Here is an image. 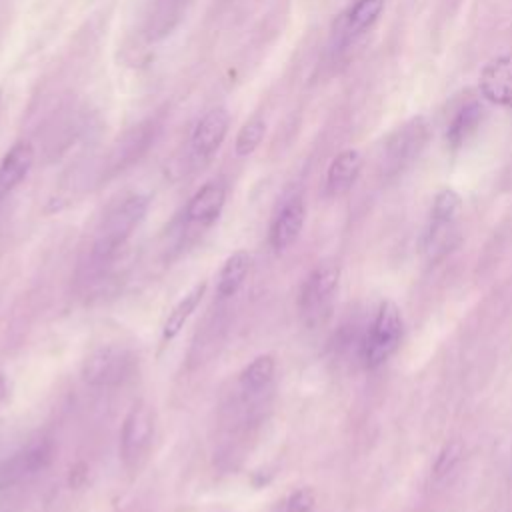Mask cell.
<instances>
[{"mask_svg":"<svg viewBox=\"0 0 512 512\" xmlns=\"http://www.w3.org/2000/svg\"><path fill=\"white\" fill-rule=\"evenodd\" d=\"M428 136H430V126L426 124L424 118H412L410 122L396 128L386 142L388 164L394 170H398L404 164L412 162L426 146Z\"/></svg>","mask_w":512,"mask_h":512,"instance_id":"8","label":"cell"},{"mask_svg":"<svg viewBox=\"0 0 512 512\" xmlns=\"http://www.w3.org/2000/svg\"><path fill=\"white\" fill-rule=\"evenodd\" d=\"M462 198L452 188H442L432 202L430 220L422 238V250L428 260L436 262L460 242Z\"/></svg>","mask_w":512,"mask_h":512,"instance_id":"1","label":"cell"},{"mask_svg":"<svg viewBox=\"0 0 512 512\" xmlns=\"http://www.w3.org/2000/svg\"><path fill=\"white\" fill-rule=\"evenodd\" d=\"M148 202L150 200L144 194H130L108 210L94 240V256L98 260L112 258L126 244V240L144 220Z\"/></svg>","mask_w":512,"mask_h":512,"instance_id":"2","label":"cell"},{"mask_svg":"<svg viewBox=\"0 0 512 512\" xmlns=\"http://www.w3.org/2000/svg\"><path fill=\"white\" fill-rule=\"evenodd\" d=\"M50 454H52V448L48 442H38L28 446L26 450H22L20 454H16L12 460L4 464L0 474L2 482L14 484L38 474L48 464Z\"/></svg>","mask_w":512,"mask_h":512,"instance_id":"13","label":"cell"},{"mask_svg":"<svg viewBox=\"0 0 512 512\" xmlns=\"http://www.w3.org/2000/svg\"><path fill=\"white\" fill-rule=\"evenodd\" d=\"M362 168V156L354 148L338 152L326 172V192L330 196H340L352 188Z\"/></svg>","mask_w":512,"mask_h":512,"instance_id":"14","label":"cell"},{"mask_svg":"<svg viewBox=\"0 0 512 512\" xmlns=\"http://www.w3.org/2000/svg\"><path fill=\"white\" fill-rule=\"evenodd\" d=\"M266 132V122L262 116H252L248 122L242 124V128L236 134L234 140V152L238 158L250 156L262 142Z\"/></svg>","mask_w":512,"mask_h":512,"instance_id":"20","label":"cell"},{"mask_svg":"<svg viewBox=\"0 0 512 512\" xmlns=\"http://www.w3.org/2000/svg\"><path fill=\"white\" fill-rule=\"evenodd\" d=\"M250 264H252V258L246 250H236L224 260L218 274V284H216L220 298H232L242 288L250 272Z\"/></svg>","mask_w":512,"mask_h":512,"instance_id":"18","label":"cell"},{"mask_svg":"<svg viewBox=\"0 0 512 512\" xmlns=\"http://www.w3.org/2000/svg\"><path fill=\"white\" fill-rule=\"evenodd\" d=\"M484 118H486V108L478 100H470L462 108H458V112L454 114L446 130L448 146L450 148L464 146L480 130Z\"/></svg>","mask_w":512,"mask_h":512,"instance_id":"15","label":"cell"},{"mask_svg":"<svg viewBox=\"0 0 512 512\" xmlns=\"http://www.w3.org/2000/svg\"><path fill=\"white\" fill-rule=\"evenodd\" d=\"M2 108H4V98H2V92H0V118H2Z\"/></svg>","mask_w":512,"mask_h":512,"instance_id":"24","label":"cell"},{"mask_svg":"<svg viewBox=\"0 0 512 512\" xmlns=\"http://www.w3.org/2000/svg\"><path fill=\"white\" fill-rule=\"evenodd\" d=\"M404 320L400 308L392 300H384L360 342V358L366 368L382 366L400 346Z\"/></svg>","mask_w":512,"mask_h":512,"instance_id":"3","label":"cell"},{"mask_svg":"<svg viewBox=\"0 0 512 512\" xmlns=\"http://www.w3.org/2000/svg\"><path fill=\"white\" fill-rule=\"evenodd\" d=\"M306 218V206L300 196L288 198L270 226V246L274 252L288 250L300 236Z\"/></svg>","mask_w":512,"mask_h":512,"instance_id":"10","label":"cell"},{"mask_svg":"<svg viewBox=\"0 0 512 512\" xmlns=\"http://www.w3.org/2000/svg\"><path fill=\"white\" fill-rule=\"evenodd\" d=\"M134 356L128 348L118 344H106L96 348L84 360V380L92 386H116L132 372Z\"/></svg>","mask_w":512,"mask_h":512,"instance_id":"5","label":"cell"},{"mask_svg":"<svg viewBox=\"0 0 512 512\" xmlns=\"http://www.w3.org/2000/svg\"><path fill=\"white\" fill-rule=\"evenodd\" d=\"M482 96L502 108H512V54L490 60L480 72Z\"/></svg>","mask_w":512,"mask_h":512,"instance_id":"11","label":"cell"},{"mask_svg":"<svg viewBox=\"0 0 512 512\" xmlns=\"http://www.w3.org/2000/svg\"><path fill=\"white\" fill-rule=\"evenodd\" d=\"M226 202V186L222 180H210L200 190L190 198L186 210H184V220L192 226L208 228L212 226L224 208Z\"/></svg>","mask_w":512,"mask_h":512,"instance_id":"9","label":"cell"},{"mask_svg":"<svg viewBox=\"0 0 512 512\" xmlns=\"http://www.w3.org/2000/svg\"><path fill=\"white\" fill-rule=\"evenodd\" d=\"M314 510H316V494L308 486L294 490L284 504V512H314Z\"/></svg>","mask_w":512,"mask_h":512,"instance_id":"22","label":"cell"},{"mask_svg":"<svg viewBox=\"0 0 512 512\" xmlns=\"http://www.w3.org/2000/svg\"><path fill=\"white\" fill-rule=\"evenodd\" d=\"M276 374V360L272 354H260L238 376V388L244 398L260 396L264 390L270 388Z\"/></svg>","mask_w":512,"mask_h":512,"instance_id":"16","label":"cell"},{"mask_svg":"<svg viewBox=\"0 0 512 512\" xmlns=\"http://www.w3.org/2000/svg\"><path fill=\"white\" fill-rule=\"evenodd\" d=\"M338 280H340V268L330 262L318 264L306 276L302 290H300L298 306H300L302 318L310 326L322 322L328 316L334 294L338 290Z\"/></svg>","mask_w":512,"mask_h":512,"instance_id":"4","label":"cell"},{"mask_svg":"<svg viewBox=\"0 0 512 512\" xmlns=\"http://www.w3.org/2000/svg\"><path fill=\"white\" fill-rule=\"evenodd\" d=\"M34 164V148L30 142H16L0 162V202L28 176Z\"/></svg>","mask_w":512,"mask_h":512,"instance_id":"12","label":"cell"},{"mask_svg":"<svg viewBox=\"0 0 512 512\" xmlns=\"http://www.w3.org/2000/svg\"><path fill=\"white\" fill-rule=\"evenodd\" d=\"M204 294H206V282H198L172 306V310L168 312L164 326H162V338L166 342H170L172 338H176L180 334V330L184 328L188 318L194 314V310L202 302Z\"/></svg>","mask_w":512,"mask_h":512,"instance_id":"17","label":"cell"},{"mask_svg":"<svg viewBox=\"0 0 512 512\" xmlns=\"http://www.w3.org/2000/svg\"><path fill=\"white\" fill-rule=\"evenodd\" d=\"M384 8V0H356L346 16V30L350 36L362 34L370 28Z\"/></svg>","mask_w":512,"mask_h":512,"instance_id":"19","label":"cell"},{"mask_svg":"<svg viewBox=\"0 0 512 512\" xmlns=\"http://www.w3.org/2000/svg\"><path fill=\"white\" fill-rule=\"evenodd\" d=\"M154 414L146 402H136L122 424L120 432V456L128 468L138 466L152 444Z\"/></svg>","mask_w":512,"mask_h":512,"instance_id":"6","label":"cell"},{"mask_svg":"<svg viewBox=\"0 0 512 512\" xmlns=\"http://www.w3.org/2000/svg\"><path fill=\"white\" fill-rule=\"evenodd\" d=\"M8 394H10V392H8V384H6V380L0 376V404L8 400Z\"/></svg>","mask_w":512,"mask_h":512,"instance_id":"23","label":"cell"},{"mask_svg":"<svg viewBox=\"0 0 512 512\" xmlns=\"http://www.w3.org/2000/svg\"><path fill=\"white\" fill-rule=\"evenodd\" d=\"M462 458V444L460 442H448L436 456V462H434V476H444L448 472H452L456 468V464L460 462Z\"/></svg>","mask_w":512,"mask_h":512,"instance_id":"21","label":"cell"},{"mask_svg":"<svg viewBox=\"0 0 512 512\" xmlns=\"http://www.w3.org/2000/svg\"><path fill=\"white\" fill-rule=\"evenodd\" d=\"M230 128V114L226 108L216 106L208 110L194 126L190 136V154L196 162H206L222 146Z\"/></svg>","mask_w":512,"mask_h":512,"instance_id":"7","label":"cell"}]
</instances>
